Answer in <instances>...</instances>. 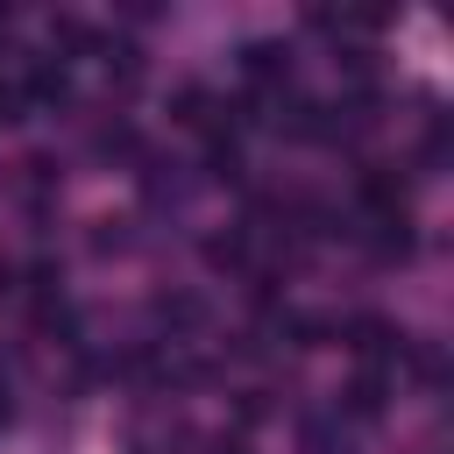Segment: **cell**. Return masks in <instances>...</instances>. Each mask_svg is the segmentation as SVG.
<instances>
[{
    "label": "cell",
    "instance_id": "cell-2",
    "mask_svg": "<svg viewBox=\"0 0 454 454\" xmlns=\"http://www.w3.org/2000/svg\"><path fill=\"white\" fill-rule=\"evenodd\" d=\"M390 340H397V333H390L383 319H362V326H355V348H362V355H390Z\"/></svg>",
    "mask_w": 454,
    "mask_h": 454
},
{
    "label": "cell",
    "instance_id": "cell-3",
    "mask_svg": "<svg viewBox=\"0 0 454 454\" xmlns=\"http://www.w3.org/2000/svg\"><path fill=\"white\" fill-rule=\"evenodd\" d=\"M348 411H362V419H369V411H383V376H362V383L348 390Z\"/></svg>",
    "mask_w": 454,
    "mask_h": 454
},
{
    "label": "cell",
    "instance_id": "cell-1",
    "mask_svg": "<svg viewBox=\"0 0 454 454\" xmlns=\"http://www.w3.org/2000/svg\"><path fill=\"white\" fill-rule=\"evenodd\" d=\"M241 71H248V78H277V71H284V50H277V43H255V50L241 57Z\"/></svg>",
    "mask_w": 454,
    "mask_h": 454
}]
</instances>
